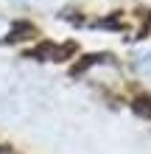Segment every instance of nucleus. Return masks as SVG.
I'll return each instance as SVG.
<instances>
[{"mask_svg": "<svg viewBox=\"0 0 151 154\" xmlns=\"http://www.w3.org/2000/svg\"><path fill=\"white\" fill-rule=\"evenodd\" d=\"M6 3H14V6H25V3H31V0H6Z\"/></svg>", "mask_w": 151, "mask_h": 154, "instance_id": "nucleus-3", "label": "nucleus"}, {"mask_svg": "<svg viewBox=\"0 0 151 154\" xmlns=\"http://www.w3.org/2000/svg\"><path fill=\"white\" fill-rule=\"evenodd\" d=\"M11 28H14V25H11V23H8V20H6V17H0V39H6V37H8V34H11Z\"/></svg>", "mask_w": 151, "mask_h": 154, "instance_id": "nucleus-2", "label": "nucleus"}, {"mask_svg": "<svg viewBox=\"0 0 151 154\" xmlns=\"http://www.w3.org/2000/svg\"><path fill=\"white\" fill-rule=\"evenodd\" d=\"M134 65H137V70H140L146 79H151V53H137Z\"/></svg>", "mask_w": 151, "mask_h": 154, "instance_id": "nucleus-1", "label": "nucleus"}]
</instances>
